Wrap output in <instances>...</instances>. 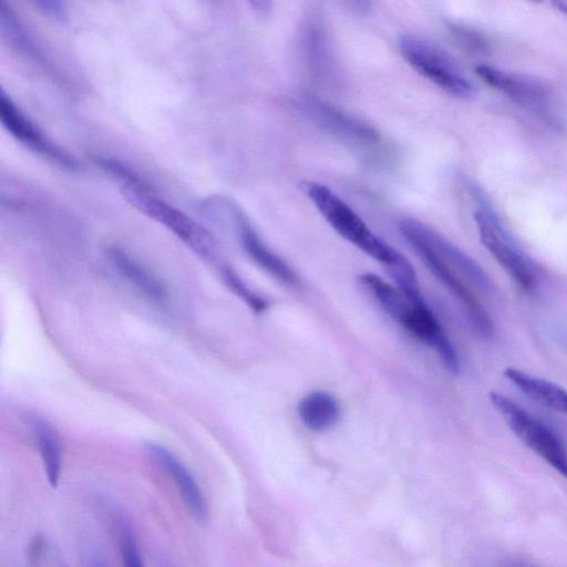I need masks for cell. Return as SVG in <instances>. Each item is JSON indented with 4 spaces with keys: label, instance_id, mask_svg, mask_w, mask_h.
I'll use <instances>...</instances> for the list:
<instances>
[{
    "label": "cell",
    "instance_id": "14",
    "mask_svg": "<svg viewBox=\"0 0 567 567\" xmlns=\"http://www.w3.org/2000/svg\"><path fill=\"white\" fill-rule=\"evenodd\" d=\"M105 256L114 270L142 296L154 302L166 298V289L162 281L118 246H110Z\"/></svg>",
    "mask_w": 567,
    "mask_h": 567
},
{
    "label": "cell",
    "instance_id": "12",
    "mask_svg": "<svg viewBox=\"0 0 567 567\" xmlns=\"http://www.w3.org/2000/svg\"><path fill=\"white\" fill-rule=\"evenodd\" d=\"M399 229L400 233H410L423 240L454 269H457L481 289L487 290L489 288V280L483 269L442 235L411 218L401 220Z\"/></svg>",
    "mask_w": 567,
    "mask_h": 567
},
{
    "label": "cell",
    "instance_id": "7",
    "mask_svg": "<svg viewBox=\"0 0 567 567\" xmlns=\"http://www.w3.org/2000/svg\"><path fill=\"white\" fill-rule=\"evenodd\" d=\"M476 75L488 86L502 92L516 104L550 123L556 121L548 87L539 80L487 64L475 66Z\"/></svg>",
    "mask_w": 567,
    "mask_h": 567
},
{
    "label": "cell",
    "instance_id": "18",
    "mask_svg": "<svg viewBox=\"0 0 567 567\" xmlns=\"http://www.w3.org/2000/svg\"><path fill=\"white\" fill-rule=\"evenodd\" d=\"M446 28L452 40L465 52L471 54H486L489 52L488 40L476 29L457 22H449Z\"/></svg>",
    "mask_w": 567,
    "mask_h": 567
},
{
    "label": "cell",
    "instance_id": "23",
    "mask_svg": "<svg viewBox=\"0 0 567 567\" xmlns=\"http://www.w3.org/2000/svg\"><path fill=\"white\" fill-rule=\"evenodd\" d=\"M42 548H43V538L40 536L34 537L31 540L30 546H29V556L32 559L38 558L40 556V554L42 553Z\"/></svg>",
    "mask_w": 567,
    "mask_h": 567
},
{
    "label": "cell",
    "instance_id": "9",
    "mask_svg": "<svg viewBox=\"0 0 567 567\" xmlns=\"http://www.w3.org/2000/svg\"><path fill=\"white\" fill-rule=\"evenodd\" d=\"M0 121L13 138L33 153L63 168L76 169L74 158L45 136L3 89L0 91Z\"/></svg>",
    "mask_w": 567,
    "mask_h": 567
},
{
    "label": "cell",
    "instance_id": "13",
    "mask_svg": "<svg viewBox=\"0 0 567 567\" xmlns=\"http://www.w3.org/2000/svg\"><path fill=\"white\" fill-rule=\"evenodd\" d=\"M146 447L171 474L193 516L200 523L206 522L207 506L204 496L187 467L169 450L156 442H147Z\"/></svg>",
    "mask_w": 567,
    "mask_h": 567
},
{
    "label": "cell",
    "instance_id": "8",
    "mask_svg": "<svg viewBox=\"0 0 567 567\" xmlns=\"http://www.w3.org/2000/svg\"><path fill=\"white\" fill-rule=\"evenodd\" d=\"M0 33L6 47L30 66L56 82L65 80L66 74L24 25L7 0H1Z\"/></svg>",
    "mask_w": 567,
    "mask_h": 567
},
{
    "label": "cell",
    "instance_id": "16",
    "mask_svg": "<svg viewBox=\"0 0 567 567\" xmlns=\"http://www.w3.org/2000/svg\"><path fill=\"white\" fill-rule=\"evenodd\" d=\"M29 423L38 442L48 482L52 487H55L61 470V451L58 436L47 421L35 415L29 419Z\"/></svg>",
    "mask_w": 567,
    "mask_h": 567
},
{
    "label": "cell",
    "instance_id": "6",
    "mask_svg": "<svg viewBox=\"0 0 567 567\" xmlns=\"http://www.w3.org/2000/svg\"><path fill=\"white\" fill-rule=\"evenodd\" d=\"M403 238L422 259L430 272L453 295L465 311L477 333L484 338L493 334V323L481 302L457 277L454 268L429 245L410 233H401Z\"/></svg>",
    "mask_w": 567,
    "mask_h": 567
},
{
    "label": "cell",
    "instance_id": "25",
    "mask_svg": "<svg viewBox=\"0 0 567 567\" xmlns=\"http://www.w3.org/2000/svg\"><path fill=\"white\" fill-rule=\"evenodd\" d=\"M529 1H534V2H540V1H543V0H529Z\"/></svg>",
    "mask_w": 567,
    "mask_h": 567
},
{
    "label": "cell",
    "instance_id": "4",
    "mask_svg": "<svg viewBox=\"0 0 567 567\" xmlns=\"http://www.w3.org/2000/svg\"><path fill=\"white\" fill-rule=\"evenodd\" d=\"M403 59L422 76L446 93L462 100L476 95V86L456 61L434 43L412 34L398 40Z\"/></svg>",
    "mask_w": 567,
    "mask_h": 567
},
{
    "label": "cell",
    "instance_id": "1",
    "mask_svg": "<svg viewBox=\"0 0 567 567\" xmlns=\"http://www.w3.org/2000/svg\"><path fill=\"white\" fill-rule=\"evenodd\" d=\"M105 172L122 183L124 197L148 218L159 223L202 259L218 269L226 264L215 237L199 223L161 198L130 168L114 159L105 163Z\"/></svg>",
    "mask_w": 567,
    "mask_h": 567
},
{
    "label": "cell",
    "instance_id": "24",
    "mask_svg": "<svg viewBox=\"0 0 567 567\" xmlns=\"http://www.w3.org/2000/svg\"><path fill=\"white\" fill-rule=\"evenodd\" d=\"M553 6L567 16V0H551Z\"/></svg>",
    "mask_w": 567,
    "mask_h": 567
},
{
    "label": "cell",
    "instance_id": "10",
    "mask_svg": "<svg viewBox=\"0 0 567 567\" xmlns=\"http://www.w3.org/2000/svg\"><path fill=\"white\" fill-rule=\"evenodd\" d=\"M226 207L239 245L249 259L278 282L298 287L301 282L299 276L262 241L245 213L229 200H226Z\"/></svg>",
    "mask_w": 567,
    "mask_h": 567
},
{
    "label": "cell",
    "instance_id": "17",
    "mask_svg": "<svg viewBox=\"0 0 567 567\" xmlns=\"http://www.w3.org/2000/svg\"><path fill=\"white\" fill-rule=\"evenodd\" d=\"M218 272L227 288L251 310L259 313L267 309L268 300L252 290L231 266L225 264L218 269Z\"/></svg>",
    "mask_w": 567,
    "mask_h": 567
},
{
    "label": "cell",
    "instance_id": "3",
    "mask_svg": "<svg viewBox=\"0 0 567 567\" xmlns=\"http://www.w3.org/2000/svg\"><path fill=\"white\" fill-rule=\"evenodd\" d=\"M472 190L477 203L474 220L482 244L516 285L533 290L538 280L535 265L507 233L485 195L477 188Z\"/></svg>",
    "mask_w": 567,
    "mask_h": 567
},
{
    "label": "cell",
    "instance_id": "15",
    "mask_svg": "<svg viewBox=\"0 0 567 567\" xmlns=\"http://www.w3.org/2000/svg\"><path fill=\"white\" fill-rule=\"evenodd\" d=\"M298 414L306 427L324 432L338 423L340 406L336 398L328 392L315 391L300 401Z\"/></svg>",
    "mask_w": 567,
    "mask_h": 567
},
{
    "label": "cell",
    "instance_id": "11",
    "mask_svg": "<svg viewBox=\"0 0 567 567\" xmlns=\"http://www.w3.org/2000/svg\"><path fill=\"white\" fill-rule=\"evenodd\" d=\"M301 53L307 71L318 81L334 80L338 65L324 23L317 13L309 14L301 29Z\"/></svg>",
    "mask_w": 567,
    "mask_h": 567
},
{
    "label": "cell",
    "instance_id": "20",
    "mask_svg": "<svg viewBox=\"0 0 567 567\" xmlns=\"http://www.w3.org/2000/svg\"><path fill=\"white\" fill-rule=\"evenodd\" d=\"M49 19L60 23L69 18L68 8L63 0H27Z\"/></svg>",
    "mask_w": 567,
    "mask_h": 567
},
{
    "label": "cell",
    "instance_id": "2",
    "mask_svg": "<svg viewBox=\"0 0 567 567\" xmlns=\"http://www.w3.org/2000/svg\"><path fill=\"white\" fill-rule=\"evenodd\" d=\"M303 190L323 219L348 243L391 268L405 257L378 237L362 218L328 186L310 182Z\"/></svg>",
    "mask_w": 567,
    "mask_h": 567
},
{
    "label": "cell",
    "instance_id": "22",
    "mask_svg": "<svg viewBox=\"0 0 567 567\" xmlns=\"http://www.w3.org/2000/svg\"><path fill=\"white\" fill-rule=\"evenodd\" d=\"M343 2L358 14H367L372 6V0H343Z\"/></svg>",
    "mask_w": 567,
    "mask_h": 567
},
{
    "label": "cell",
    "instance_id": "21",
    "mask_svg": "<svg viewBox=\"0 0 567 567\" xmlns=\"http://www.w3.org/2000/svg\"><path fill=\"white\" fill-rule=\"evenodd\" d=\"M247 2L259 16H268L274 7V0H247Z\"/></svg>",
    "mask_w": 567,
    "mask_h": 567
},
{
    "label": "cell",
    "instance_id": "5",
    "mask_svg": "<svg viewBox=\"0 0 567 567\" xmlns=\"http://www.w3.org/2000/svg\"><path fill=\"white\" fill-rule=\"evenodd\" d=\"M489 401L515 435L556 472L567 478V450L556 433L511 398L499 392L492 391Z\"/></svg>",
    "mask_w": 567,
    "mask_h": 567
},
{
    "label": "cell",
    "instance_id": "19",
    "mask_svg": "<svg viewBox=\"0 0 567 567\" xmlns=\"http://www.w3.org/2000/svg\"><path fill=\"white\" fill-rule=\"evenodd\" d=\"M120 548L123 563L128 567H141L142 557L138 550V546L135 536L131 530H122L120 535Z\"/></svg>",
    "mask_w": 567,
    "mask_h": 567
}]
</instances>
